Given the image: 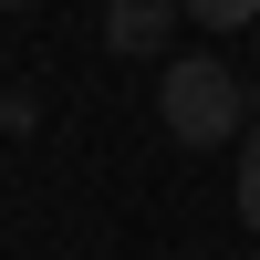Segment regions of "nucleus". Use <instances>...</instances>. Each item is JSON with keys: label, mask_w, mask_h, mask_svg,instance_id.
<instances>
[{"label": "nucleus", "mask_w": 260, "mask_h": 260, "mask_svg": "<svg viewBox=\"0 0 260 260\" xmlns=\"http://www.w3.org/2000/svg\"><path fill=\"white\" fill-rule=\"evenodd\" d=\"M198 31H260V0H187Z\"/></svg>", "instance_id": "3"}, {"label": "nucleus", "mask_w": 260, "mask_h": 260, "mask_svg": "<svg viewBox=\"0 0 260 260\" xmlns=\"http://www.w3.org/2000/svg\"><path fill=\"white\" fill-rule=\"evenodd\" d=\"M156 125L177 146H240L250 136V94H240V73H229L219 52H187V62H167V83H156Z\"/></svg>", "instance_id": "1"}, {"label": "nucleus", "mask_w": 260, "mask_h": 260, "mask_svg": "<svg viewBox=\"0 0 260 260\" xmlns=\"http://www.w3.org/2000/svg\"><path fill=\"white\" fill-rule=\"evenodd\" d=\"M240 229H260V115H250V136H240Z\"/></svg>", "instance_id": "4"}, {"label": "nucleus", "mask_w": 260, "mask_h": 260, "mask_svg": "<svg viewBox=\"0 0 260 260\" xmlns=\"http://www.w3.org/2000/svg\"><path fill=\"white\" fill-rule=\"evenodd\" d=\"M250 52H260V42H250Z\"/></svg>", "instance_id": "6"}, {"label": "nucleus", "mask_w": 260, "mask_h": 260, "mask_svg": "<svg viewBox=\"0 0 260 260\" xmlns=\"http://www.w3.org/2000/svg\"><path fill=\"white\" fill-rule=\"evenodd\" d=\"M11 11H31V0H11Z\"/></svg>", "instance_id": "5"}, {"label": "nucleus", "mask_w": 260, "mask_h": 260, "mask_svg": "<svg viewBox=\"0 0 260 260\" xmlns=\"http://www.w3.org/2000/svg\"><path fill=\"white\" fill-rule=\"evenodd\" d=\"M187 21V0H104V52H125V62H146L167 31Z\"/></svg>", "instance_id": "2"}]
</instances>
